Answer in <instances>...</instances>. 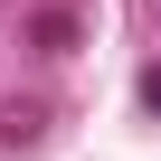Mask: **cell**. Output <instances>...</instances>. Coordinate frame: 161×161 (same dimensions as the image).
Segmentation results:
<instances>
[{"mask_svg":"<svg viewBox=\"0 0 161 161\" xmlns=\"http://www.w3.org/2000/svg\"><path fill=\"white\" fill-rule=\"evenodd\" d=\"M29 38H38V47H47V57H66V47H76V29H66V19H57V10H47V19H29Z\"/></svg>","mask_w":161,"mask_h":161,"instance_id":"cell-1","label":"cell"},{"mask_svg":"<svg viewBox=\"0 0 161 161\" xmlns=\"http://www.w3.org/2000/svg\"><path fill=\"white\" fill-rule=\"evenodd\" d=\"M142 104H152V114H161V66H152V76H142Z\"/></svg>","mask_w":161,"mask_h":161,"instance_id":"cell-2","label":"cell"}]
</instances>
